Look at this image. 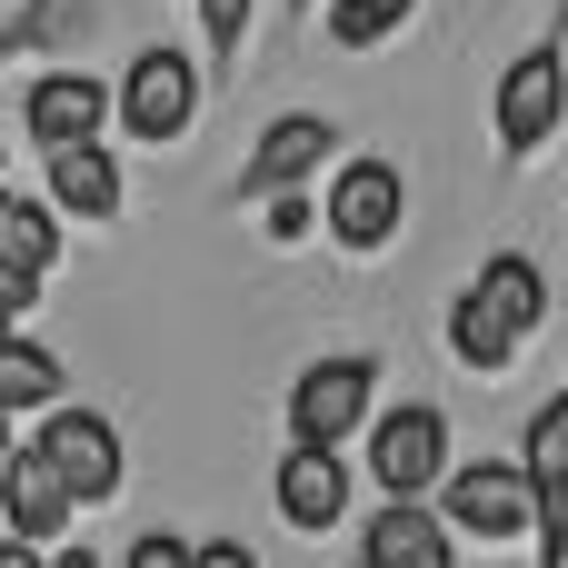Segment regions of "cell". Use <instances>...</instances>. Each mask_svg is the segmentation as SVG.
<instances>
[{
  "label": "cell",
  "mask_w": 568,
  "mask_h": 568,
  "mask_svg": "<svg viewBox=\"0 0 568 568\" xmlns=\"http://www.w3.org/2000/svg\"><path fill=\"white\" fill-rule=\"evenodd\" d=\"M379 419V359L369 349H320L300 379H290V439L310 449H339L349 429Z\"/></svg>",
  "instance_id": "1"
},
{
  "label": "cell",
  "mask_w": 568,
  "mask_h": 568,
  "mask_svg": "<svg viewBox=\"0 0 568 568\" xmlns=\"http://www.w3.org/2000/svg\"><path fill=\"white\" fill-rule=\"evenodd\" d=\"M439 509L459 539H539V469L529 459H459Z\"/></svg>",
  "instance_id": "2"
},
{
  "label": "cell",
  "mask_w": 568,
  "mask_h": 568,
  "mask_svg": "<svg viewBox=\"0 0 568 568\" xmlns=\"http://www.w3.org/2000/svg\"><path fill=\"white\" fill-rule=\"evenodd\" d=\"M568 120V50L559 40H539V50H519L509 70H499V90H489V130H499V150L509 160H529V150H549Z\"/></svg>",
  "instance_id": "3"
},
{
  "label": "cell",
  "mask_w": 568,
  "mask_h": 568,
  "mask_svg": "<svg viewBox=\"0 0 568 568\" xmlns=\"http://www.w3.org/2000/svg\"><path fill=\"white\" fill-rule=\"evenodd\" d=\"M190 120H200V60L170 50V40H150L120 70V130L140 150H170V140H190Z\"/></svg>",
  "instance_id": "4"
},
{
  "label": "cell",
  "mask_w": 568,
  "mask_h": 568,
  "mask_svg": "<svg viewBox=\"0 0 568 568\" xmlns=\"http://www.w3.org/2000/svg\"><path fill=\"white\" fill-rule=\"evenodd\" d=\"M449 409H429V399H399V409H379L369 419V479L389 489V499H429V489H449Z\"/></svg>",
  "instance_id": "5"
},
{
  "label": "cell",
  "mask_w": 568,
  "mask_h": 568,
  "mask_svg": "<svg viewBox=\"0 0 568 568\" xmlns=\"http://www.w3.org/2000/svg\"><path fill=\"white\" fill-rule=\"evenodd\" d=\"M320 200H329V240H339V250H389V240L409 230V180H399V160H369V150H359V160L329 170Z\"/></svg>",
  "instance_id": "6"
},
{
  "label": "cell",
  "mask_w": 568,
  "mask_h": 568,
  "mask_svg": "<svg viewBox=\"0 0 568 568\" xmlns=\"http://www.w3.org/2000/svg\"><path fill=\"white\" fill-rule=\"evenodd\" d=\"M339 160V120L329 110H280L260 130V150L240 160V200H280V190H320V170Z\"/></svg>",
  "instance_id": "7"
},
{
  "label": "cell",
  "mask_w": 568,
  "mask_h": 568,
  "mask_svg": "<svg viewBox=\"0 0 568 568\" xmlns=\"http://www.w3.org/2000/svg\"><path fill=\"white\" fill-rule=\"evenodd\" d=\"M120 120V80H90V70H40L20 90V130L30 150H70V140H100Z\"/></svg>",
  "instance_id": "8"
},
{
  "label": "cell",
  "mask_w": 568,
  "mask_h": 568,
  "mask_svg": "<svg viewBox=\"0 0 568 568\" xmlns=\"http://www.w3.org/2000/svg\"><path fill=\"white\" fill-rule=\"evenodd\" d=\"M50 260H60V200L10 190V200H0V320H10V329H30V300H40Z\"/></svg>",
  "instance_id": "9"
},
{
  "label": "cell",
  "mask_w": 568,
  "mask_h": 568,
  "mask_svg": "<svg viewBox=\"0 0 568 568\" xmlns=\"http://www.w3.org/2000/svg\"><path fill=\"white\" fill-rule=\"evenodd\" d=\"M0 519H10V539H30V549H50V539L80 519V489L60 479V459H50L40 439H20V449L0 459Z\"/></svg>",
  "instance_id": "10"
},
{
  "label": "cell",
  "mask_w": 568,
  "mask_h": 568,
  "mask_svg": "<svg viewBox=\"0 0 568 568\" xmlns=\"http://www.w3.org/2000/svg\"><path fill=\"white\" fill-rule=\"evenodd\" d=\"M30 439H40L50 459H60V479L80 489V509L120 499V469H130V459H120V429H110L100 409H50V419H40Z\"/></svg>",
  "instance_id": "11"
},
{
  "label": "cell",
  "mask_w": 568,
  "mask_h": 568,
  "mask_svg": "<svg viewBox=\"0 0 568 568\" xmlns=\"http://www.w3.org/2000/svg\"><path fill=\"white\" fill-rule=\"evenodd\" d=\"M270 499H280V519L290 529H339L349 519V459L339 449H310V439H290V459L270 469Z\"/></svg>",
  "instance_id": "12"
},
{
  "label": "cell",
  "mask_w": 568,
  "mask_h": 568,
  "mask_svg": "<svg viewBox=\"0 0 568 568\" xmlns=\"http://www.w3.org/2000/svg\"><path fill=\"white\" fill-rule=\"evenodd\" d=\"M519 459L539 469V568H568V389H559V399H539Z\"/></svg>",
  "instance_id": "13"
},
{
  "label": "cell",
  "mask_w": 568,
  "mask_h": 568,
  "mask_svg": "<svg viewBox=\"0 0 568 568\" xmlns=\"http://www.w3.org/2000/svg\"><path fill=\"white\" fill-rule=\"evenodd\" d=\"M359 559H369V568H459V529H449V509H419V499H389V509L369 519Z\"/></svg>",
  "instance_id": "14"
},
{
  "label": "cell",
  "mask_w": 568,
  "mask_h": 568,
  "mask_svg": "<svg viewBox=\"0 0 568 568\" xmlns=\"http://www.w3.org/2000/svg\"><path fill=\"white\" fill-rule=\"evenodd\" d=\"M40 170H50V200H60V220H90V230H110V220H120V160H110V140L40 150Z\"/></svg>",
  "instance_id": "15"
},
{
  "label": "cell",
  "mask_w": 568,
  "mask_h": 568,
  "mask_svg": "<svg viewBox=\"0 0 568 568\" xmlns=\"http://www.w3.org/2000/svg\"><path fill=\"white\" fill-rule=\"evenodd\" d=\"M459 300H469V310H489L509 339H529V329L549 320V270H539L529 250H489V260H479V280H469Z\"/></svg>",
  "instance_id": "16"
},
{
  "label": "cell",
  "mask_w": 568,
  "mask_h": 568,
  "mask_svg": "<svg viewBox=\"0 0 568 568\" xmlns=\"http://www.w3.org/2000/svg\"><path fill=\"white\" fill-rule=\"evenodd\" d=\"M60 399V359L30 339V329H10L0 339V419H40Z\"/></svg>",
  "instance_id": "17"
},
{
  "label": "cell",
  "mask_w": 568,
  "mask_h": 568,
  "mask_svg": "<svg viewBox=\"0 0 568 568\" xmlns=\"http://www.w3.org/2000/svg\"><path fill=\"white\" fill-rule=\"evenodd\" d=\"M449 359L459 369H479V379H499L509 359H519V339L489 320V310H469V300H449Z\"/></svg>",
  "instance_id": "18"
},
{
  "label": "cell",
  "mask_w": 568,
  "mask_h": 568,
  "mask_svg": "<svg viewBox=\"0 0 568 568\" xmlns=\"http://www.w3.org/2000/svg\"><path fill=\"white\" fill-rule=\"evenodd\" d=\"M409 10H419V0H329V40H339V50H379Z\"/></svg>",
  "instance_id": "19"
},
{
  "label": "cell",
  "mask_w": 568,
  "mask_h": 568,
  "mask_svg": "<svg viewBox=\"0 0 568 568\" xmlns=\"http://www.w3.org/2000/svg\"><path fill=\"white\" fill-rule=\"evenodd\" d=\"M260 230H270V240H310V230H329V200L280 190V200H260Z\"/></svg>",
  "instance_id": "20"
},
{
  "label": "cell",
  "mask_w": 568,
  "mask_h": 568,
  "mask_svg": "<svg viewBox=\"0 0 568 568\" xmlns=\"http://www.w3.org/2000/svg\"><path fill=\"white\" fill-rule=\"evenodd\" d=\"M200 30H210L220 60H240V40H250V0H200Z\"/></svg>",
  "instance_id": "21"
},
{
  "label": "cell",
  "mask_w": 568,
  "mask_h": 568,
  "mask_svg": "<svg viewBox=\"0 0 568 568\" xmlns=\"http://www.w3.org/2000/svg\"><path fill=\"white\" fill-rule=\"evenodd\" d=\"M120 568H200V549L170 539V529H150V539H130V559H120Z\"/></svg>",
  "instance_id": "22"
},
{
  "label": "cell",
  "mask_w": 568,
  "mask_h": 568,
  "mask_svg": "<svg viewBox=\"0 0 568 568\" xmlns=\"http://www.w3.org/2000/svg\"><path fill=\"white\" fill-rule=\"evenodd\" d=\"M200 568H260L250 539H200Z\"/></svg>",
  "instance_id": "23"
},
{
  "label": "cell",
  "mask_w": 568,
  "mask_h": 568,
  "mask_svg": "<svg viewBox=\"0 0 568 568\" xmlns=\"http://www.w3.org/2000/svg\"><path fill=\"white\" fill-rule=\"evenodd\" d=\"M0 568H60V559H40L30 539H10V549H0Z\"/></svg>",
  "instance_id": "24"
},
{
  "label": "cell",
  "mask_w": 568,
  "mask_h": 568,
  "mask_svg": "<svg viewBox=\"0 0 568 568\" xmlns=\"http://www.w3.org/2000/svg\"><path fill=\"white\" fill-rule=\"evenodd\" d=\"M60 568H110V559H90V549H60Z\"/></svg>",
  "instance_id": "25"
},
{
  "label": "cell",
  "mask_w": 568,
  "mask_h": 568,
  "mask_svg": "<svg viewBox=\"0 0 568 568\" xmlns=\"http://www.w3.org/2000/svg\"><path fill=\"white\" fill-rule=\"evenodd\" d=\"M300 10H320V0H300Z\"/></svg>",
  "instance_id": "26"
},
{
  "label": "cell",
  "mask_w": 568,
  "mask_h": 568,
  "mask_svg": "<svg viewBox=\"0 0 568 568\" xmlns=\"http://www.w3.org/2000/svg\"><path fill=\"white\" fill-rule=\"evenodd\" d=\"M349 568H369V559H349Z\"/></svg>",
  "instance_id": "27"
}]
</instances>
